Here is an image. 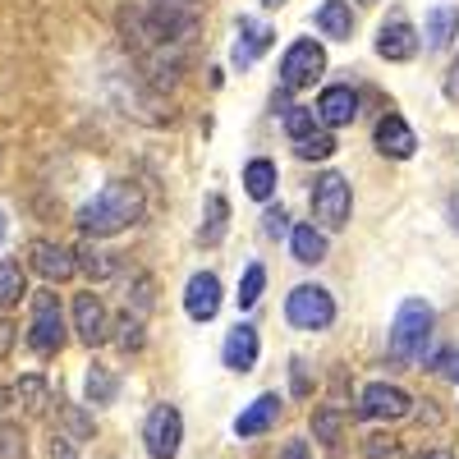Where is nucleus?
<instances>
[{"mask_svg": "<svg viewBox=\"0 0 459 459\" xmlns=\"http://www.w3.org/2000/svg\"><path fill=\"white\" fill-rule=\"evenodd\" d=\"M143 216V188L129 179H110L92 203L79 207V230L92 239H110Z\"/></svg>", "mask_w": 459, "mask_h": 459, "instance_id": "1", "label": "nucleus"}, {"mask_svg": "<svg viewBox=\"0 0 459 459\" xmlns=\"http://www.w3.org/2000/svg\"><path fill=\"white\" fill-rule=\"evenodd\" d=\"M391 354L400 363H428L432 359V308L423 299H404L395 326H391Z\"/></svg>", "mask_w": 459, "mask_h": 459, "instance_id": "2", "label": "nucleus"}, {"mask_svg": "<svg viewBox=\"0 0 459 459\" xmlns=\"http://www.w3.org/2000/svg\"><path fill=\"white\" fill-rule=\"evenodd\" d=\"M285 317L299 331H326L335 322V299L322 285H294L285 299Z\"/></svg>", "mask_w": 459, "mask_h": 459, "instance_id": "3", "label": "nucleus"}, {"mask_svg": "<svg viewBox=\"0 0 459 459\" xmlns=\"http://www.w3.org/2000/svg\"><path fill=\"white\" fill-rule=\"evenodd\" d=\"M28 344H32V354H56L60 344H65V313H60V299L51 290L42 294H32V322H28Z\"/></svg>", "mask_w": 459, "mask_h": 459, "instance_id": "4", "label": "nucleus"}, {"mask_svg": "<svg viewBox=\"0 0 459 459\" xmlns=\"http://www.w3.org/2000/svg\"><path fill=\"white\" fill-rule=\"evenodd\" d=\"M326 74V51L313 42V37H299V42L281 56V88L299 92V88H313Z\"/></svg>", "mask_w": 459, "mask_h": 459, "instance_id": "5", "label": "nucleus"}, {"mask_svg": "<svg viewBox=\"0 0 459 459\" xmlns=\"http://www.w3.org/2000/svg\"><path fill=\"white\" fill-rule=\"evenodd\" d=\"M350 212H354V198H350V179L326 170L317 184H313V216L322 230H344L350 225Z\"/></svg>", "mask_w": 459, "mask_h": 459, "instance_id": "6", "label": "nucleus"}, {"mask_svg": "<svg viewBox=\"0 0 459 459\" xmlns=\"http://www.w3.org/2000/svg\"><path fill=\"white\" fill-rule=\"evenodd\" d=\"M143 441H147V455L152 459H175L179 455V441H184V418L175 404H157L143 423Z\"/></svg>", "mask_w": 459, "mask_h": 459, "instance_id": "7", "label": "nucleus"}, {"mask_svg": "<svg viewBox=\"0 0 459 459\" xmlns=\"http://www.w3.org/2000/svg\"><path fill=\"white\" fill-rule=\"evenodd\" d=\"M409 409H413V400L400 386H386V381H372L359 395V418H368V423H395Z\"/></svg>", "mask_w": 459, "mask_h": 459, "instance_id": "8", "label": "nucleus"}, {"mask_svg": "<svg viewBox=\"0 0 459 459\" xmlns=\"http://www.w3.org/2000/svg\"><path fill=\"white\" fill-rule=\"evenodd\" d=\"M28 262H32V272L42 276L47 285H60V281H69L74 272H79L74 253H69L65 244H56V239H37V244L28 248Z\"/></svg>", "mask_w": 459, "mask_h": 459, "instance_id": "9", "label": "nucleus"}, {"mask_svg": "<svg viewBox=\"0 0 459 459\" xmlns=\"http://www.w3.org/2000/svg\"><path fill=\"white\" fill-rule=\"evenodd\" d=\"M317 120H322L326 129L354 125V120H359V92H354L350 83H331V88H322V97H317Z\"/></svg>", "mask_w": 459, "mask_h": 459, "instance_id": "10", "label": "nucleus"}, {"mask_svg": "<svg viewBox=\"0 0 459 459\" xmlns=\"http://www.w3.org/2000/svg\"><path fill=\"white\" fill-rule=\"evenodd\" d=\"M184 313L194 322H212L221 313V281L212 272H198L194 281L184 285Z\"/></svg>", "mask_w": 459, "mask_h": 459, "instance_id": "11", "label": "nucleus"}, {"mask_svg": "<svg viewBox=\"0 0 459 459\" xmlns=\"http://www.w3.org/2000/svg\"><path fill=\"white\" fill-rule=\"evenodd\" d=\"M418 28L409 23V19H391V23H381V32H377V56L381 60H413L418 56Z\"/></svg>", "mask_w": 459, "mask_h": 459, "instance_id": "12", "label": "nucleus"}, {"mask_svg": "<svg viewBox=\"0 0 459 459\" xmlns=\"http://www.w3.org/2000/svg\"><path fill=\"white\" fill-rule=\"evenodd\" d=\"M74 331H79L83 344H106L110 340V317H106L97 294H79V299H74Z\"/></svg>", "mask_w": 459, "mask_h": 459, "instance_id": "13", "label": "nucleus"}, {"mask_svg": "<svg viewBox=\"0 0 459 459\" xmlns=\"http://www.w3.org/2000/svg\"><path fill=\"white\" fill-rule=\"evenodd\" d=\"M276 418H281V395L266 391V395H257V400L235 418V437H239V441H248V437L272 432V428H276Z\"/></svg>", "mask_w": 459, "mask_h": 459, "instance_id": "14", "label": "nucleus"}, {"mask_svg": "<svg viewBox=\"0 0 459 459\" xmlns=\"http://www.w3.org/2000/svg\"><path fill=\"white\" fill-rule=\"evenodd\" d=\"M413 147H418V138H413V129L400 120V115H381V120H377V152H381V157L409 161Z\"/></svg>", "mask_w": 459, "mask_h": 459, "instance_id": "15", "label": "nucleus"}, {"mask_svg": "<svg viewBox=\"0 0 459 459\" xmlns=\"http://www.w3.org/2000/svg\"><path fill=\"white\" fill-rule=\"evenodd\" d=\"M221 359H225L230 372H253V368H257V331H253L248 322H239L235 331L225 335Z\"/></svg>", "mask_w": 459, "mask_h": 459, "instance_id": "16", "label": "nucleus"}, {"mask_svg": "<svg viewBox=\"0 0 459 459\" xmlns=\"http://www.w3.org/2000/svg\"><path fill=\"white\" fill-rule=\"evenodd\" d=\"M423 37H428V51H446L459 37V5H432L428 23H423Z\"/></svg>", "mask_w": 459, "mask_h": 459, "instance_id": "17", "label": "nucleus"}, {"mask_svg": "<svg viewBox=\"0 0 459 459\" xmlns=\"http://www.w3.org/2000/svg\"><path fill=\"white\" fill-rule=\"evenodd\" d=\"M266 47H272V28H262L257 19H239V42H235V51H230V56H235V65L248 69Z\"/></svg>", "mask_w": 459, "mask_h": 459, "instance_id": "18", "label": "nucleus"}, {"mask_svg": "<svg viewBox=\"0 0 459 459\" xmlns=\"http://www.w3.org/2000/svg\"><path fill=\"white\" fill-rule=\"evenodd\" d=\"M276 184H281V170H276V161L253 157V161L244 166V194H248V198H257V203L276 198Z\"/></svg>", "mask_w": 459, "mask_h": 459, "instance_id": "19", "label": "nucleus"}, {"mask_svg": "<svg viewBox=\"0 0 459 459\" xmlns=\"http://www.w3.org/2000/svg\"><path fill=\"white\" fill-rule=\"evenodd\" d=\"M290 248H294V262L317 266V262L326 257V235H322L317 225H294V230H290Z\"/></svg>", "mask_w": 459, "mask_h": 459, "instance_id": "20", "label": "nucleus"}, {"mask_svg": "<svg viewBox=\"0 0 459 459\" xmlns=\"http://www.w3.org/2000/svg\"><path fill=\"white\" fill-rule=\"evenodd\" d=\"M317 28L326 37H335V42H350V32H354V14L344 0H322V10H317Z\"/></svg>", "mask_w": 459, "mask_h": 459, "instance_id": "21", "label": "nucleus"}, {"mask_svg": "<svg viewBox=\"0 0 459 459\" xmlns=\"http://www.w3.org/2000/svg\"><path fill=\"white\" fill-rule=\"evenodd\" d=\"M83 395H88V404H115V395H120V377H115L110 368H101V363H92L88 377H83Z\"/></svg>", "mask_w": 459, "mask_h": 459, "instance_id": "22", "label": "nucleus"}, {"mask_svg": "<svg viewBox=\"0 0 459 459\" xmlns=\"http://www.w3.org/2000/svg\"><path fill=\"white\" fill-rule=\"evenodd\" d=\"M225 225H230V207H225L221 194H212V198H207V221H203V230H198V239H203L207 248H216V244L225 239Z\"/></svg>", "mask_w": 459, "mask_h": 459, "instance_id": "23", "label": "nucleus"}, {"mask_svg": "<svg viewBox=\"0 0 459 459\" xmlns=\"http://www.w3.org/2000/svg\"><path fill=\"white\" fill-rule=\"evenodd\" d=\"M340 432H344V409H335V404H317V409H313V437H317L322 446H335Z\"/></svg>", "mask_w": 459, "mask_h": 459, "instance_id": "24", "label": "nucleus"}, {"mask_svg": "<svg viewBox=\"0 0 459 459\" xmlns=\"http://www.w3.org/2000/svg\"><path fill=\"white\" fill-rule=\"evenodd\" d=\"M14 400H19L28 413H47V409H51V391H47V381H42V377H19Z\"/></svg>", "mask_w": 459, "mask_h": 459, "instance_id": "25", "label": "nucleus"}, {"mask_svg": "<svg viewBox=\"0 0 459 459\" xmlns=\"http://www.w3.org/2000/svg\"><path fill=\"white\" fill-rule=\"evenodd\" d=\"M317 110H308V106H290L285 110V134L294 138V143H303V138H313L317 134Z\"/></svg>", "mask_w": 459, "mask_h": 459, "instance_id": "26", "label": "nucleus"}, {"mask_svg": "<svg viewBox=\"0 0 459 459\" xmlns=\"http://www.w3.org/2000/svg\"><path fill=\"white\" fill-rule=\"evenodd\" d=\"M23 299V266L19 262H0V308Z\"/></svg>", "mask_w": 459, "mask_h": 459, "instance_id": "27", "label": "nucleus"}, {"mask_svg": "<svg viewBox=\"0 0 459 459\" xmlns=\"http://www.w3.org/2000/svg\"><path fill=\"white\" fill-rule=\"evenodd\" d=\"M74 262L83 266L88 281H110V276H115V262H110L106 253H97V248H79V253H74Z\"/></svg>", "mask_w": 459, "mask_h": 459, "instance_id": "28", "label": "nucleus"}, {"mask_svg": "<svg viewBox=\"0 0 459 459\" xmlns=\"http://www.w3.org/2000/svg\"><path fill=\"white\" fill-rule=\"evenodd\" d=\"M28 446H23V428L10 423V418H0V459H23Z\"/></svg>", "mask_w": 459, "mask_h": 459, "instance_id": "29", "label": "nucleus"}, {"mask_svg": "<svg viewBox=\"0 0 459 459\" xmlns=\"http://www.w3.org/2000/svg\"><path fill=\"white\" fill-rule=\"evenodd\" d=\"M60 418H65L69 441H88V437H92V418H88L79 404H60Z\"/></svg>", "mask_w": 459, "mask_h": 459, "instance_id": "30", "label": "nucleus"}, {"mask_svg": "<svg viewBox=\"0 0 459 459\" xmlns=\"http://www.w3.org/2000/svg\"><path fill=\"white\" fill-rule=\"evenodd\" d=\"M262 285H266V272L253 262L248 272H244V281H239V294H235V299H239V308H253V303L262 299Z\"/></svg>", "mask_w": 459, "mask_h": 459, "instance_id": "31", "label": "nucleus"}, {"mask_svg": "<svg viewBox=\"0 0 459 459\" xmlns=\"http://www.w3.org/2000/svg\"><path fill=\"white\" fill-rule=\"evenodd\" d=\"M294 152H299L303 161H326L331 152H335V138H331V134H313V138L294 143Z\"/></svg>", "mask_w": 459, "mask_h": 459, "instance_id": "32", "label": "nucleus"}, {"mask_svg": "<svg viewBox=\"0 0 459 459\" xmlns=\"http://www.w3.org/2000/svg\"><path fill=\"white\" fill-rule=\"evenodd\" d=\"M285 230H290V212H285V207H266V216H262V235H266V239H281Z\"/></svg>", "mask_w": 459, "mask_h": 459, "instance_id": "33", "label": "nucleus"}, {"mask_svg": "<svg viewBox=\"0 0 459 459\" xmlns=\"http://www.w3.org/2000/svg\"><path fill=\"white\" fill-rule=\"evenodd\" d=\"M115 331H120L115 340H120V350H125V354H129V350H143V322H138V317H125Z\"/></svg>", "mask_w": 459, "mask_h": 459, "instance_id": "34", "label": "nucleus"}, {"mask_svg": "<svg viewBox=\"0 0 459 459\" xmlns=\"http://www.w3.org/2000/svg\"><path fill=\"white\" fill-rule=\"evenodd\" d=\"M395 455H400V446L391 437H368L363 441V459H395Z\"/></svg>", "mask_w": 459, "mask_h": 459, "instance_id": "35", "label": "nucleus"}, {"mask_svg": "<svg viewBox=\"0 0 459 459\" xmlns=\"http://www.w3.org/2000/svg\"><path fill=\"white\" fill-rule=\"evenodd\" d=\"M147 308H152V281H147V276H138V281H134V313L143 317Z\"/></svg>", "mask_w": 459, "mask_h": 459, "instance_id": "36", "label": "nucleus"}, {"mask_svg": "<svg viewBox=\"0 0 459 459\" xmlns=\"http://www.w3.org/2000/svg\"><path fill=\"white\" fill-rule=\"evenodd\" d=\"M290 377H294V395H308V363L294 359L290 363Z\"/></svg>", "mask_w": 459, "mask_h": 459, "instance_id": "37", "label": "nucleus"}, {"mask_svg": "<svg viewBox=\"0 0 459 459\" xmlns=\"http://www.w3.org/2000/svg\"><path fill=\"white\" fill-rule=\"evenodd\" d=\"M281 459H308V441H303V437H294V441H285V450H281Z\"/></svg>", "mask_w": 459, "mask_h": 459, "instance_id": "38", "label": "nucleus"}, {"mask_svg": "<svg viewBox=\"0 0 459 459\" xmlns=\"http://www.w3.org/2000/svg\"><path fill=\"white\" fill-rule=\"evenodd\" d=\"M51 459H79V455H74V441L69 437H56L51 441Z\"/></svg>", "mask_w": 459, "mask_h": 459, "instance_id": "39", "label": "nucleus"}, {"mask_svg": "<svg viewBox=\"0 0 459 459\" xmlns=\"http://www.w3.org/2000/svg\"><path fill=\"white\" fill-rule=\"evenodd\" d=\"M446 97L450 101H459V60L450 65V74H446Z\"/></svg>", "mask_w": 459, "mask_h": 459, "instance_id": "40", "label": "nucleus"}, {"mask_svg": "<svg viewBox=\"0 0 459 459\" xmlns=\"http://www.w3.org/2000/svg\"><path fill=\"white\" fill-rule=\"evenodd\" d=\"M441 368H446V377H455V381H459V354H446V359H441Z\"/></svg>", "mask_w": 459, "mask_h": 459, "instance_id": "41", "label": "nucleus"}, {"mask_svg": "<svg viewBox=\"0 0 459 459\" xmlns=\"http://www.w3.org/2000/svg\"><path fill=\"white\" fill-rule=\"evenodd\" d=\"M152 5H175V10H194L198 0H152Z\"/></svg>", "mask_w": 459, "mask_h": 459, "instance_id": "42", "label": "nucleus"}, {"mask_svg": "<svg viewBox=\"0 0 459 459\" xmlns=\"http://www.w3.org/2000/svg\"><path fill=\"white\" fill-rule=\"evenodd\" d=\"M413 459H455L450 450H423V455H413Z\"/></svg>", "mask_w": 459, "mask_h": 459, "instance_id": "43", "label": "nucleus"}, {"mask_svg": "<svg viewBox=\"0 0 459 459\" xmlns=\"http://www.w3.org/2000/svg\"><path fill=\"white\" fill-rule=\"evenodd\" d=\"M450 221H455V225H459V194H455V198H450Z\"/></svg>", "mask_w": 459, "mask_h": 459, "instance_id": "44", "label": "nucleus"}, {"mask_svg": "<svg viewBox=\"0 0 459 459\" xmlns=\"http://www.w3.org/2000/svg\"><path fill=\"white\" fill-rule=\"evenodd\" d=\"M262 5H266V10H281V5H285V0H262Z\"/></svg>", "mask_w": 459, "mask_h": 459, "instance_id": "45", "label": "nucleus"}, {"mask_svg": "<svg viewBox=\"0 0 459 459\" xmlns=\"http://www.w3.org/2000/svg\"><path fill=\"white\" fill-rule=\"evenodd\" d=\"M10 395H14V391H0V409H5V404H10Z\"/></svg>", "mask_w": 459, "mask_h": 459, "instance_id": "46", "label": "nucleus"}, {"mask_svg": "<svg viewBox=\"0 0 459 459\" xmlns=\"http://www.w3.org/2000/svg\"><path fill=\"white\" fill-rule=\"evenodd\" d=\"M0 239H5V212H0Z\"/></svg>", "mask_w": 459, "mask_h": 459, "instance_id": "47", "label": "nucleus"}]
</instances>
